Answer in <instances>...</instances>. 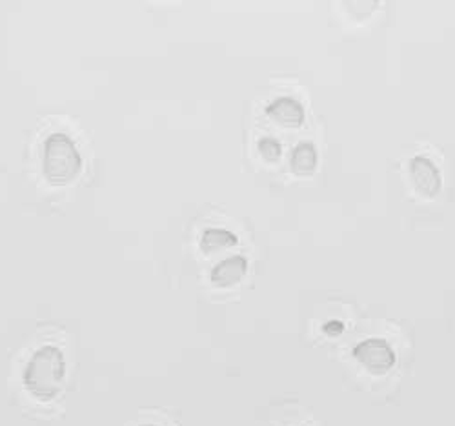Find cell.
<instances>
[{"mask_svg":"<svg viewBox=\"0 0 455 426\" xmlns=\"http://www.w3.org/2000/svg\"><path fill=\"white\" fill-rule=\"evenodd\" d=\"M410 177L419 196L427 199H435L441 193V188H443L441 172L435 166V163L425 157V155H415V157L410 161Z\"/></svg>","mask_w":455,"mask_h":426,"instance_id":"cell-4","label":"cell"},{"mask_svg":"<svg viewBox=\"0 0 455 426\" xmlns=\"http://www.w3.org/2000/svg\"><path fill=\"white\" fill-rule=\"evenodd\" d=\"M66 358L55 344H44L31 354L22 382L26 392L41 403L53 401L64 386Z\"/></svg>","mask_w":455,"mask_h":426,"instance_id":"cell-1","label":"cell"},{"mask_svg":"<svg viewBox=\"0 0 455 426\" xmlns=\"http://www.w3.org/2000/svg\"><path fill=\"white\" fill-rule=\"evenodd\" d=\"M239 243L237 236L234 231L226 229V228H206L201 236L199 246L204 253H215L220 250H228V248H234Z\"/></svg>","mask_w":455,"mask_h":426,"instance_id":"cell-8","label":"cell"},{"mask_svg":"<svg viewBox=\"0 0 455 426\" xmlns=\"http://www.w3.org/2000/svg\"><path fill=\"white\" fill-rule=\"evenodd\" d=\"M323 332L330 337H335V335H340L345 332V323L343 321H328L324 326H323Z\"/></svg>","mask_w":455,"mask_h":426,"instance_id":"cell-11","label":"cell"},{"mask_svg":"<svg viewBox=\"0 0 455 426\" xmlns=\"http://www.w3.org/2000/svg\"><path fill=\"white\" fill-rule=\"evenodd\" d=\"M257 151H259V155H260L264 161L270 163V165H275V163H279L281 155H283V146H281V142L275 137L268 135V137L259 139Z\"/></svg>","mask_w":455,"mask_h":426,"instance_id":"cell-10","label":"cell"},{"mask_svg":"<svg viewBox=\"0 0 455 426\" xmlns=\"http://www.w3.org/2000/svg\"><path fill=\"white\" fill-rule=\"evenodd\" d=\"M140 426H159V424H140Z\"/></svg>","mask_w":455,"mask_h":426,"instance_id":"cell-12","label":"cell"},{"mask_svg":"<svg viewBox=\"0 0 455 426\" xmlns=\"http://www.w3.org/2000/svg\"><path fill=\"white\" fill-rule=\"evenodd\" d=\"M354 358L361 366H364L373 375L388 374L397 361L392 344L387 339L379 337H370L355 344Z\"/></svg>","mask_w":455,"mask_h":426,"instance_id":"cell-3","label":"cell"},{"mask_svg":"<svg viewBox=\"0 0 455 426\" xmlns=\"http://www.w3.org/2000/svg\"><path fill=\"white\" fill-rule=\"evenodd\" d=\"M379 3L381 0H345V6L355 20H366L377 12Z\"/></svg>","mask_w":455,"mask_h":426,"instance_id":"cell-9","label":"cell"},{"mask_svg":"<svg viewBox=\"0 0 455 426\" xmlns=\"http://www.w3.org/2000/svg\"><path fill=\"white\" fill-rule=\"evenodd\" d=\"M319 163L317 148L312 142H299L290 155V168L299 177H308L315 172Z\"/></svg>","mask_w":455,"mask_h":426,"instance_id":"cell-7","label":"cell"},{"mask_svg":"<svg viewBox=\"0 0 455 426\" xmlns=\"http://www.w3.org/2000/svg\"><path fill=\"white\" fill-rule=\"evenodd\" d=\"M83 172V155L64 132H53L43 146V173L52 186H68Z\"/></svg>","mask_w":455,"mask_h":426,"instance_id":"cell-2","label":"cell"},{"mask_svg":"<svg viewBox=\"0 0 455 426\" xmlns=\"http://www.w3.org/2000/svg\"><path fill=\"white\" fill-rule=\"evenodd\" d=\"M246 272H248V259L244 255H232V257L222 259L212 268L210 281L213 286L230 288L241 283Z\"/></svg>","mask_w":455,"mask_h":426,"instance_id":"cell-6","label":"cell"},{"mask_svg":"<svg viewBox=\"0 0 455 426\" xmlns=\"http://www.w3.org/2000/svg\"><path fill=\"white\" fill-rule=\"evenodd\" d=\"M264 111H267L270 121H274L283 128H300L305 125V117H307L305 106L290 95L277 97L267 106Z\"/></svg>","mask_w":455,"mask_h":426,"instance_id":"cell-5","label":"cell"}]
</instances>
